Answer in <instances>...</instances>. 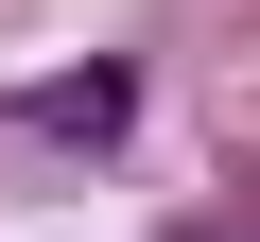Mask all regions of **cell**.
<instances>
[{"mask_svg": "<svg viewBox=\"0 0 260 242\" xmlns=\"http://www.w3.org/2000/svg\"><path fill=\"white\" fill-rule=\"evenodd\" d=\"M18 121H35V139H121V121H139V69H52Z\"/></svg>", "mask_w": 260, "mask_h": 242, "instance_id": "6da1fadb", "label": "cell"}]
</instances>
